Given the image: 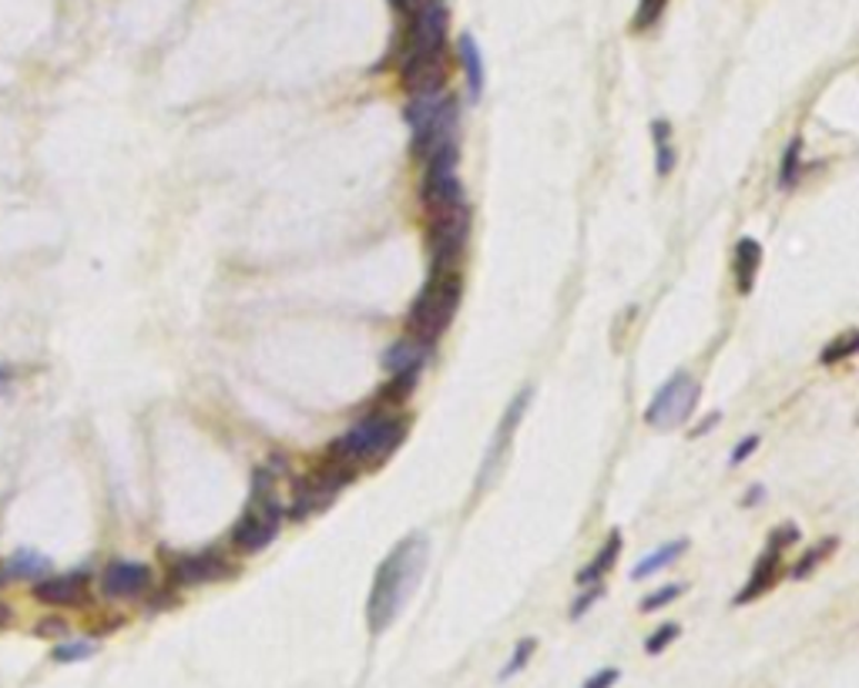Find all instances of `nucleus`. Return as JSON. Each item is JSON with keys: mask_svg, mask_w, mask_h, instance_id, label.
<instances>
[{"mask_svg": "<svg viewBox=\"0 0 859 688\" xmlns=\"http://www.w3.org/2000/svg\"><path fill=\"white\" fill-rule=\"evenodd\" d=\"M427 561H430V541L423 535H410L377 568L370 601H367V621L373 635L387 631L400 615V608L413 598V591L423 581Z\"/></svg>", "mask_w": 859, "mask_h": 688, "instance_id": "f257e3e1", "label": "nucleus"}, {"mask_svg": "<svg viewBox=\"0 0 859 688\" xmlns=\"http://www.w3.org/2000/svg\"><path fill=\"white\" fill-rule=\"evenodd\" d=\"M282 531V503L276 497V473L266 467L256 470V483H252V500L242 513V521L232 528V545L246 555H256L262 548H269Z\"/></svg>", "mask_w": 859, "mask_h": 688, "instance_id": "f03ea898", "label": "nucleus"}, {"mask_svg": "<svg viewBox=\"0 0 859 688\" xmlns=\"http://www.w3.org/2000/svg\"><path fill=\"white\" fill-rule=\"evenodd\" d=\"M403 443V423L390 413H373L353 430L332 440L329 457L342 467H360V463H380Z\"/></svg>", "mask_w": 859, "mask_h": 688, "instance_id": "7ed1b4c3", "label": "nucleus"}, {"mask_svg": "<svg viewBox=\"0 0 859 688\" xmlns=\"http://www.w3.org/2000/svg\"><path fill=\"white\" fill-rule=\"evenodd\" d=\"M460 306V272L457 269H430L423 292L410 309V332L420 342H433L447 332Z\"/></svg>", "mask_w": 859, "mask_h": 688, "instance_id": "20e7f679", "label": "nucleus"}, {"mask_svg": "<svg viewBox=\"0 0 859 688\" xmlns=\"http://www.w3.org/2000/svg\"><path fill=\"white\" fill-rule=\"evenodd\" d=\"M696 403H699V380H692L685 370H678L648 403L645 423L655 427V430H675L681 423H689Z\"/></svg>", "mask_w": 859, "mask_h": 688, "instance_id": "39448f33", "label": "nucleus"}, {"mask_svg": "<svg viewBox=\"0 0 859 688\" xmlns=\"http://www.w3.org/2000/svg\"><path fill=\"white\" fill-rule=\"evenodd\" d=\"M447 28H450L447 0H423L410 18L407 38H403V48H400V64L413 61V58H423V54H443Z\"/></svg>", "mask_w": 859, "mask_h": 688, "instance_id": "423d86ee", "label": "nucleus"}, {"mask_svg": "<svg viewBox=\"0 0 859 688\" xmlns=\"http://www.w3.org/2000/svg\"><path fill=\"white\" fill-rule=\"evenodd\" d=\"M467 236H470V209L467 206L443 212V216H430V229H427L430 269H457Z\"/></svg>", "mask_w": 859, "mask_h": 688, "instance_id": "0eeeda50", "label": "nucleus"}, {"mask_svg": "<svg viewBox=\"0 0 859 688\" xmlns=\"http://www.w3.org/2000/svg\"><path fill=\"white\" fill-rule=\"evenodd\" d=\"M347 480H350V467H342L336 460H332V467H322V470L296 480V497H292V507H289V518L302 521V518H309V513L329 507L332 497L339 493V487Z\"/></svg>", "mask_w": 859, "mask_h": 688, "instance_id": "6e6552de", "label": "nucleus"}, {"mask_svg": "<svg viewBox=\"0 0 859 688\" xmlns=\"http://www.w3.org/2000/svg\"><path fill=\"white\" fill-rule=\"evenodd\" d=\"M420 196H423V206L430 216H443V212L467 206V192L457 179V164H427Z\"/></svg>", "mask_w": 859, "mask_h": 688, "instance_id": "1a4fd4ad", "label": "nucleus"}, {"mask_svg": "<svg viewBox=\"0 0 859 688\" xmlns=\"http://www.w3.org/2000/svg\"><path fill=\"white\" fill-rule=\"evenodd\" d=\"M31 598L48 608H81V605H88V571L41 578L31 588Z\"/></svg>", "mask_w": 859, "mask_h": 688, "instance_id": "9d476101", "label": "nucleus"}, {"mask_svg": "<svg viewBox=\"0 0 859 688\" xmlns=\"http://www.w3.org/2000/svg\"><path fill=\"white\" fill-rule=\"evenodd\" d=\"M151 588V571L134 561H114L101 571V595L111 601L138 598Z\"/></svg>", "mask_w": 859, "mask_h": 688, "instance_id": "9b49d317", "label": "nucleus"}, {"mask_svg": "<svg viewBox=\"0 0 859 688\" xmlns=\"http://www.w3.org/2000/svg\"><path fill=\"white\" fill-rule=\"evenodd\" d=\"M447 81V64L443 54H423L413 61L400 64V84L407 88V94H427V91H440Z\"/></svg>", "mask_w": 859, "mask_h": 688, "instance_id": "f8f14e48", "label": "nucleus"}, {"mask_svg": "<svg viewBox=\"0 0 859 688\" xmlns=\"http://www.w3.org/2000/svg\"><path fill=\"white\" fill-rule=\"evenodd\" d=\"M229 571L226 558L216 555V551H202V555H186V558H176L171 561V581L179 585H206V581H216Z\"/></svg>", "mask_w": 859, "mask_h": 688, "instance_id": "ddd939ff", "label": "nucleus"}, {"mask_svg": "<svg viewBox=\"0 0 859 688\" xmlns=\"http://www.w3.org/2000/svg\"><path fill=\"white\" fill-rule=\"evenodd\" d=\"M528 403H531V387H525L518 397H513V403L507 407V417H503V423H500V430H497V437H493V447H490V453H487V460H483V470H497V467H500L503 450H507L513 430H518V423L525 420Z\"/></svg>", "mask_w": 859, "mask_h": 688, "instance_id": "4468645a", "label": "nucleus"}, {"mask_svg": "<svg viewBox=\"0 0 859 688\" xmlns=\"http://www.w3.org/2000/svg\"><path fill=\"white\" fill-rule=\"evenodd\" d=\"M427 363V342L407 336V339H397L393 347L387 350L383 357V367L397 377V373H420V367Z\"/></svg>", "mask_w": 859, "mask_h": 688, "instance_id": "2eb2a0df", "label": "nucleus"}, {"mask_svg": "<svg viewBox=\"0 0 859 688\" xmlns=\"http://www.w3.org/2000/svg\"><path fill=\"white\" fill-rule=\"evenodd\" d=\"M776 581H779V548H769V551L759 558V565L752 568V578L746 581V588L736 595V605H749V601H756V598H759V595H766Z\"/></svg>", "mask_w": 859, "mask_h": 688, "instance_id": "dca6fc26", "label": "nucleus"}, {"mask_svg": "<svg viewBox=\"0 0 859 688\" xmlns=\"http://www.w3.org/2000/svg\"><path fill=\"white\" fill-rule=\"evenodd\" d=\"M457 54H460L463 71H467L470 98L477 101V98L483 94V58H480V51H477V44H473V38H470V34H460V41H457Z\"/></svg>", "mask_w": 859, "mask_h": 688, "instance_id": "f3484780", "label": "nucleus"}, {"mask_svg": "<svg viewBox=\"0 0 859 688\" xmlns=\"http://www.w3.org/2000/svg\"><path fill=\"white\" fill-rule=\"evenodd\" d=\"M762 262V246L756 239H742L736 249V279H739V292H752L756 272Z\"/></svg>", "mask_w": 859, "mask_h": 688, "instance_id": "a211bd4d", "label": "nucleus"}, {"mask_svg": "<svg viewBox=\"0 0 859 688\" xmlns=\"http://www.w3.org/2000/svg\"><path fill=\"white\" fill-rule=\"evenodd\" d=\"M685 548H689V541H671V545H661L655 555H648V558H641L635 568H631V581H641V578H648V575H655V571H661L665 565H671L675 558H681L685 555Z\"/></svg>", "mask_w": 859, "mask_h": 688, "instance_id": "6ab92c4d", "label": "nucleus"}, {"mask_svg": "<svg viewBox=\"0 0 859 688\" xmlns=\"http://www.w3.org/2000/svg\"><path fill=\"white\" fill-rule=\"evenodd\" d=\"M618 551H621V531H611V535H608V541H605V548H601V555H598L588 568H581L578 585H598V581L605 578V571L615 565Z\"/></svg>", "mask_w": 859, "mask_h": 688, "instance_id": "aec40b11", "label": "nucleus"}, {"mask_svg": "<svg viewBox=\"0 0 859 688\" xmlns=\"http://www.w3.org/2000/svg\"><path fill=\"white\" fill-rule=\"evenodd\" d=\"M651 134H655V151H658V176H671L675 168V144H671V124L668 121H655L651 124Z\"/></svg>", "mask_w": 859, "mask_h": 688, "instance_id": "412c9836", "label": "nucleus"}, {"mask_svg": "<svg viewBox=\"0 0 859 688\" xmlns=\"http://www.w3.org/2000/svg\"><path fill=\"white\" fill-rule=\"evenodd\" d=\"M48 568H51L48 558H41V555H34V551H21L18 558H11V565L4 568V575H11V578H41Z\"/></svg>", "mask_w": 859, "mask_h": 688, "instance_id": "4be33fe9", "label": "nucleus"}, {"mask_svg": "<svg viewBox=\"0 0 859 688\" xmlns=\"http://www.w3.org/2000/svg\"><path fill=\"white\" fill-rule=\"evenodd\" d=\"M856 347H859V332L856 329H846L836 342H829V347L822 350V363H839V360H849L852 353H856Z\"/></svg>", "mask_w": 859, "mask_h": 688, "instance_id": "5701e85b", "label": "nucleus"}, {"mask_svg": "<svg viewBox=\"0 0 859 688\" xmlns=\"http://www.w3.org/2000/svg\"><path fill=\"white\" fill-rule=\"evenodd\" d=\"M668 0H638V11L631 18V31H648L658 24V18L665 14Z\"/></svg>", "mask_w": 859, "mask_h": 688, "instance_id": "b1692460", "label": "nucleus"}, {"mask_svg": "<svg viewBox=\"0 0 859 688\" xmlns=\"http://www.w3.org/2000/svg\"><path fill=\"white\" fill-rule=\"evenodd\" d=\"M91 655H94V645H91V641H61V645L51 651V658H54L58 665L84 661V658H91Z\"/></svg>", "mask_w": 859, "mask_h": 688, "instance_id": "393cba45", "label": "nucleus"}, {"mask_svg": "<svg viewBox=\"0 0 859 688\" xmlns=\"http://www.w3.org/2000/svg\"><path fill=\"white\" fill-rule=\"evenodd\" d=\"M535 648H538V641H535V638H521V641H518V648H513V658L500 668V681H507L510 675H518V671L531 661Z\"/></svg>", "mask_w": 859, "mask_h": 688, "instance_id": "a878e982", "label": "nucleus"}, {"mask_svg": "<svg viewBox=\"0 0 859 688\" xmlns=\"http://www.w3.org/2000/svg\"><path fill=\"white\" fill-rule=\"evenodd\" d=\"M799 151H802V141L792 138L789 148H786V158H782V168H779V186L789 189L796 179H799Z\"/></svg>", "mask_w": 859, "mask_h": 688, "instance_id": "bb28decb", "label": "nucleus"}, {"mask_svg": "<svg viewBox=\"0 0 859 688\" xmlns=\"http://www.w3.org/2000/svg\"><path fill=\"white\" fill-rule=\"evenodd\" d=\"M68 631H71V625H68V618H61V615H48V618H41V621L34 625V635L44 638V641L68 638Z\"/></svg>", "mask_w": 859, "mask_h": 688, "instance_id": "cd10ccee", "label": "nucleus"}, {"mask_svg": "<svg viewBox=\"0 0 859 688\" xmlns=\"http://www.w3.org/2000/svg\"><path fill=\"white\" fill-rule=\"evenodd\" d=\"M678 635H681V628H678V625H661L655 635H648V641H645V651H648V655H661V651H665V648H668V645H671Z\"/></svg>", "mask_w": 859, "mask_h": 688, "instance_id": "c85d7f7f", "label": "nucleus"}, {"mask_svg": "<svg viewBox=\"0 0 859 688\" xmlns=\"http://www.w3.org/2000/svg\"><path fill=\"white\" fill-rule=\"evenodd\" d=\"M832 548H836V541H822V545H816V548H812V551H809V555L792 568V578H806V575H809V571H812V568H816V565L832 551Z\"/></svg>", "mask_w": 859, "mask_h": 688, "instance_id": "c756f323", "label": "nucleus"}, {"mask_svg": "<svg viewBox=\"0 0 859 688\" xmlns=\"http://www.w3.org/2000/svg\"><path fill=\"white\" fill-rule=\"evenodd\" d=\"M681 591H685V585H665V588H658L655 595H648V598L641 601V611H658V608H665L668 601H675Z\"/></svg>", "mask_w": 859, "mask_h": 688, "instance_id": "7c9ffc66", "label": "nucleus"}, {"mask_svg": "<svg viewBox=\"0 0 859 688\" xmlns=\"http://www.w3.org/2000/svg\"><path fill=\"white\" fill-rule=\"evenodd\" d=\"M618 678H621V671H618V668H601V671H598V675H591L581 688H611Z\"/></svg>", "mask_w": 859, "mask_h": 688, "instance_id": "2f4dec72", "label": "nucleus"}, {"mask_svg": "<svg viewBox=\"0 0 859 688\" xmlns=\"http://www.w3.org/2000/svg\"><path fill=\"white\" fill-rule=\"evenodd\" d=\"M598 598H601V585H595V588H591L588 595H581V598H578V605L571 608V618H581V615H585V611H588V608H591V605H595Z\"/></svg>", "mask_w": 859, "mask_h": 688, "instance_id": "473e14b6", "label": "nucleus"}, {"mask_svg": "<svg viewBox=\"0 0 859 688\" xmlns=\"http://www.w3.org/2000/svg\"><path fill=\"white\" fill-rule=\"evenodd\" d=\"M756 447H759V437H746V440L732 450V463H742L749 453H756Z\"/></svg>", "mask_w": 859, "mask_h": 688, "instance_id": "72a5a7b5", "label": "nucleus"}, {"mask_svg": "<svg viewBox=\"0 0 859 688\" xmlns=\"http://www.w3.org/2000/svg\"><path fill=\"white\" fill-rule=\"evenodd\" d=\"M14 618H18L14 608H11L8 601H0V631H8V628L14 625Z\"/></svg>", "mask_w": 859, "mask_h": 688, "instance_id": "f704fd0d", "label": "nucleus"}, {"mask_svg": "<svg viewBox=\"0 0 859 688\" xmlns=\"http://www.w3.org/2000/svg\"><path fill=\"white\" fill-rule=\"evenodd\" d=\"M8 383H11V370L0 367V387H8Z\"/></svg>", "mask_w": 859, "mask_h": 688, "instance_id": "c9c22d12", "label": "nucleus"}, {"mask_svg": "<svg viewBox=\"0 0 859 688\" xmlns=\"http://www.w3.org/2000/svg\"><path fill=\"white\" fill-rule=\"evenodd\" d=\"M4 578H8V575H4V565H0V581H4Z\"/></svg>", "mask_w": 859, "mask_h": 688, "instance_id": "e433bc0d", "label": "nucleus"}, {"mask_svg": "<svg viewBox=\"0 0 859 688\" xmlns=\"http://www.w3.org/2000/svg\"><path fill=\"white\" fill-rule=\"evenodd\" d=\"M393 4H410V0H393Z\"/></svg>", "mask_w": 859, "mask_h": 688, "instance_id": "4c0bfd02", "label": "nucleus"}]
</instances>
